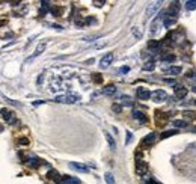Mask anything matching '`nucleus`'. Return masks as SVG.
<instances>
[{"label":"nucleus","instance_id":"obj_1","mask_svg":"<svg viewBox=\"0 0 196 184\" xmlns=\"http://www.w3.org/2000/svg\"><path fill=\"white\" fill-rule=\"evenodd\" d=\"M178 12H180V3H178V2H172L170 6H169V9H167L164 14H166V17L175 18V17L178 15Z\"/></svg>","mask_w":196,"mask_h":184},{"label":"nucleus","instance_id":"obj_2","mask_svg":"<svg viewBox=\"0 0 196 184\" xmlns=\"http://www.w3.org/2000/svg\"><path fill=\"white\" fill-rule=\"evenodd\" d=\"M77 100H78V97H76V95H59V97L54 98V101H57V103H65V104H73V103H76Z\"/></svg>","mask_w":196,"mask_h":184},{"label":"nucleus","instance_id":"obj_3","mask_svg":"<svg viewBox=\"0 0 196 184\" xmlns=\"http://www.w3.org/2000/svg\"><path fill=\"white\" fill-rule=\"evenodd\" d=\"M157 140V135L156 133H150V135H146L145 138L142 139V148H148V146H153L154 143H156Z\"/></svg>","mask_w":196,"mask_h":184},{"label":"nucleus","instance_id":"obj_4","mask_svg":"<svg viewBox=\"0 0 196 184\" xmlns=\"http://www.w3.org/2000/svg\"><path fill=\"white\" fill-rule=\"evenodd\" d=\"M146 172H148V163L143 162V160H137L136 162V174L140 175V177H143Z\"/></svg>","mask_w":196,"mask_h":184},{"label":"nucleus","instance_id":"obj_5","mask_svg":"<svg viewBox=\"0 0 196 184\" xmlns=\"http://www.w3.org/2000/svg\"><path fill=\"white\" fill-rule=\"evenodd\" d=\"M160 6H161V2H154V3H150V5H148V8H146V17H148V18L154 17V15H156V12L160 9Z\"/></svg>","mask_w":196,"mask_h":184},{"label":"nucleus","instance_id":"obj_6","mask_svg":"<svg viewBox=\"0 0 196 184\" xmlns=\"http://www.w3.org/2000/svg\"><path fill=\"white\" fill-rule=\"evenodd\" d=\"M151 97H153V100H154L156 103H161V101L167 100V94H166V91H163V89H157V91H154Z\"/></svg>","mask_w":196,"mask_h":184},{"label":"nucleus","instance_id":"obj_7","mask_svg":"<svg viewBox=\"0 0 196 184\" xmlns=\"http://www.w3.org/2000/svg\"><path fill=\"white\" fill-rule=\"evenodd\" d=\"M112 62H113V53H106L101 57V60H100V66L101 68H107V66H110Z\"/></svg>","mask_w":196,"mask_h":184},{"label":"nucleus","instance_id":"obj_8","mask_svg":"<svg viewBox=\"0 0 196 184\" xmlns=\"http://www.w3.org/2000/svg\"><path fill=\"white\" fill-rule=\"evenodd\" d=\"M70 168L71 169H74V171H78V172H89V168L86 166V165H83V163H76V162H71L70 163Z\"/></svg>","mask_w":196,"mask_h":184},{"label":"nucleus","instance_id":"obj_9","mask_svg":"<svg viewBox=\"0 0 196 184\" xmlns=\"http://www.w3.org/2000/svg\"><path fill=\"white\" fill-rule=\"evenodd\" d=\"M151 95L153 94L148 91L146 88H137V98H140V100H150Z\"/></svg>","mask_w":196,"mask_h":184},{"label":"nucleus","instance_id":"obj_10","mask_svg":"<svg viewBox=\"0 0 196 184\" xmlns=\"http://www.w3.org/2000/svg\"><path fill=\"white\" fill-rule=\"evenodd\" d=\"M0 115H2V118L6 122H14V115H12V112L9 109H2L0 110Z\"/></svg>","mask_w":196,"mask_h":184},{"label":"nucleus","instance_id":"obj_11","mask_svg":"<svg viewBox=\"0 0 196 184\" xmlns=\"http://www.w3.org/2000/svg\"><path fill=\"white\" fill-rule=\"evenodd\" d=\"M174 92H175V97H177V98H184V97L187 95V92H189V89H186L184 86L175 85V89H174Z\"/></svg>","mask_w":196,"mask_h":184},{"label":"nucleus","instance_id":"obj_12","mask_svg":"<svg viewBox=\"0 0 196 184\" xmlns=\"http://www.w3.org/2000/svg\"><path fill=\"white\" fill-rule=\"evenodd\" d=\"M47 178H50V180H53V181H56V183H57V184L60 183V180H62V177L59 175V172H57V171H54V169H51V171H48V174H47Z\"/></svg>","mask_w":196,"mask_h":184},{"label":"nucleus","instance_id":"obj_13","mask_svg":"<svg viewBox=\"0 0 196 184\" xmlns=\"http://www.w3.org/2000/svg\"><path fill=\"white\" fill-rule=\"evenodd\" d=\"M45 47H47V44H45V43H41V44H39V46L36 47L35 53H33V54H32V56L29 57V60H33L35 57H38L39 54H42V53H44V50H45Z\"/></svg>","mask_w":196,"mask_h":184},{"label":"nucleus","instance_id":"obj_14","mask_svg":"<svg viewBox=\"0 0 196 184\" xmlns=\"http://www.w3.org/2000/svg\"><path fill=\"white\" fill-rule=\"evenodd\" d=\"M133 118H134V119H137V121H140L142 124H143V122H146V116H145V113H143V112H140V110H134V112H133Z\"/></svg>","mask_w":196,"mask_h":184},{"label":"nucleus","instance_id":"obj_15","mask_svg":"<svg viewBox=\"0 0 196 184\" xmlns=\"http://www.w3.org/2000/svg\"><path fill=\"white\" fill-rule=\"evenodd\" d=\"M59 184H80L78 178H73V177H62Z\"/></svg>","mask_w":196,"mask_h":184},{"label":"nucleus","instance_id":"obj_16","mask_svg":"<svg viewBox=\"0 0 196 184\" xmlns=\"http://www.w3.org/2000/svg\"><path fill=\"white\" fill-rule=\"evenodd\" d=\"M104 136H106V140H107V143H109L110 149H112V151H115V149H116V142H115V139L112 138V135L104 133Z\"/></svg>","mask_w":196,"mask_h":184},{"label":"nucleus","instance_id":"obj_17","mask_svg":"<svg viewBox=\"0 0 196 184\" xmlns=\"http://www.w3.org/2000/svg\"><path fill=\"white\" fill-rule=\"evenodd\" d=\"M116 92V86L115 85H107L104 89H103V94L104 95H113Z\"/></svg>","mask_w":196,"mask_h":184},{"label":"nucleus","instance_id":"obj_18","mask_svg":"<svg viewBox=\"0 0 196 184\" xmlns=\"http://www.w3.org/2000/svg\"><path fill=\"white\" fill-rule=\"evenodd\" d=\"M178 133V130H166V131H163L161 133V136L160 138L161 139H167V138H170V136H175Z\"/></svg>","mask_w":196,"mask_h":184},{"label":"nucleus","instance_id":"obj_19","mask_svg":"<svg viewBox=\"0 0 196 184\" xmlns=\"http://www.w3.org/2000/svg\"><path fill=\"white\" fill-rule=\"evenodd\" d=\"M167 74H172V76H178L181 73V66H170L169 70H166Z\"/></svg>","mask_w":196,"mask_h":184},{"label":"nucleus","instance_id":"obj_20","mask_svg":"<svg viewBox=\"0 0 196 184\" xmlns=\"http://www.w3.org/2000/svg\"><path fill=\"white\" fill-rule=\"evenodd\" d=\"M154 68H156V62H154V60H148V62L143 65V70H145V71H153Z\"/></svg>","mask_w":196,"mask_h":184},{"label":"nucleus","instance_id":"obj_21","mask_svg":"<svg viewBox=\"0 0 196 184\" xmlns=\"http://www.w3.org/2000/svg\"><path fill=\"white\" fill-rule=\"evenodd\" d=\"M174 125H175L177 128H184V127H187V122L183 121V119H175V121H174Z\"/></svg>","mask_w":196,"mask_h":184},{"label":"nucleus","instance_id":"obj_22","mask_svg":"<svg viewBox=\"0 0 196 184\" xmlns=\"http://www.w3.org/2000/svg\"><path fill=\"white\" fill-rule=\"evenodd\" d=\"M104 180H106V183H107V184H115V178H113V174H110V172L104 174Z\"/></svg>","mask_w":196,"mask_h":184},{"label":"nucleus","instance_id":"obj_23","mask_svg":"<svg viewBox=\"0 0 196 184\" xmlns=\"http://www.w3.org/2000/svg\"><path fill=\"white\" fill-rule=\"evenodd\" d=\"M186 8L189 11H195L196 9V0H187L186 2Z\"/></svg>","mask_w":196,"mask_h":184},{"label":"nucleus","instance_id":"obj_24","mask_svg":"<svg viewBox=\"0 0 196 184\" xmlns=\"http://www.w3.org/2000/svg\"><path fill=\"white\" fill-rule=\"evenodd\" d=\"M156 116H157V122H158V124H160V122H166V121H167V115H161V112H157Z\"/></svg>","mask_w":196,"mask_h":184},{"label":"nucleus","instance_id":"obj_25","mask_svg":"<svg viewBox=\"0 0 196 184\" xmlns=\"http://www.w3.org/2000/svg\"><path fill=\"white\" fill-rule=\"evenodd\" d=\"M184 118H186V119H189V121H193V119H195V112H192V110L184 112Z\"/></svg>","mask_w":196,"mask_h":184},{"label":"nucleus","instance_id":"obj_26","mask_svg":"<svg viewBox=\"0 0 196 184\" xmlns=\"http://www.w3.org/2000/svg\"><path fill=\"white\" fill-rule=\"evenodd\" d=\"M121 100H122V104L124 106H133V100L130 97H122Z\"/></svg>","mask_w":196,"mask_h":184},{"label":"nucleus","instance_id":"obj_27","mask_svg":"<svg viewBox=\"0 0 196 184\" xmlns=\"http://www.w3.org/2000/svg\"><path fill=\"white\" fill-rule=\"evenodd\" d=\"M29 165L33 166V168H36V166H39V165H42V162L38 160V158H32V160H29Z\"/></svg>","mask_w":196,"mask_h":184},{"label":"nucleus","instance_id":"obj_28","mask_svg":"<svg viewBox=\"0 0 196 184\" xmlns=\"http://www.w3.org/2000/svg\"><path fill=\"white\" fill-rule=\"evenodd\" d=\"M163 60L164 62H174L175 60V54H166V56H163Z\"/></svg>","mask_w":196,"mask_h":184},{"label":"nucleus","instance_id":"obj_29","mask_svg":"<svg viewBox=\"0 0 196 184\" xmlns=\"http://www.w3.org/2000/svg\"><path fill=\"white\" fill-rule=\"evenodd\" d=\"M92 80H94L95 83H101V82H103V77H101L100 74L95 73V74H92Z\"/></svg>","mask_w":196,"mask_h":184},{"label":"nucleus","instance_id":"obj_30","mask_svg":"<svg viewBox=\"0 0 196 184\" xmlns=\"http://www.w3.org/2000/svg\"><path fill=\"white\" fill-rule=\"evenodd\" d=\"M148 47H150V48H158V47H160V43H158V41H150V43H148Z\"/></svg>","mask_w":196,"mask_h":184},{"label":"nucleus","instance_id":"obj_31","mask_svg":"<svg viewBox=\"0 0 196 184\" xmlns=\"http://www.w3.org/2000/svg\"><path fill=\"white\" fill-rule=\"evenodd\" d=\"M18 145H23V146H24V145H29V139L27 138H20L18 139Z\"/></svg>","mask_w":196,"mask_h":184},{"label":"nucleus","instance_id":"obj_32","mask_svg":"<svg viewBox=\"0 0 196 184\" xmlns=\"http://www.w3.org/2000/svg\"><path fill=\"white\" fill-rule=\"evenodd\" d=\"M112 109H113V112H116V113H121V110H122V106H121V104H113V106H112Z\"/></svg>","mask_w":196,"mask_h":184},{"label":"nucleus","instance_id":"obj_33","mask_svg":"<svg viewBox=\"0 0 196 184\" xmlns=\"http://www.w3.org/2000/svg\"><path fill=\"white\" fill-rule=\"evenodd\" d=\"M133 33H134V36H136V38H140V36H142V32H139V30H137V27H133Z\"/></svg>","mask_w":196,"mask_h":184},{"label":"nucleus","instance_id":"obj_34","mask_svg":"<svg viewBox=\"0 0 196 184\" xmlns=\"http://www.w3.org/2000/svg\"><path fill=\"white\" fill-rule=\"evenodd\" d=\"M51 12H53L54 15H60V12H62V9H60V8H53V9H51Z\"/></svg>","mask_w":196,"mask_h":184},{"label":"nucleus","instance_id":"obj_35","mask_svg":"<svg viewBox=\"0 0 196 184\" xmlns=\"http://www.w3.org/2000/svg\"><path fill=\"white\" fill-rule=\"evenodd\" d=\"M131 139H133V135H131V133H130V131H127V140H125V143H127V145H128V143H130V142H131Z\"/></svg>","mask_w":196,"mask_h":184},{"label":"nucleus","instance_id":"obj_36","mask_svg":"<svg viewBox=\"0 0 196 184\" xmlns=\"http://www.w3.org/2000/svg\"><path fill=\"white\" fill-rule=\"evenodd\" d=\"M92 3H94V5H95V6H97V8H101V6H103V5H104V2H98V0H94V2H92Z\"/></svg>","mask_w":196,"mask_h":184},{"label":"nucleus","instance_id":"obj_37","mask_svg":"<svg viewBox=\"0 0 196 184\" xmlns=\"http://www.w3.org/2000/svg\"><path fill=\"white\" fill-rule=\"evenodd\" d=\"M121 73H128V66H124V68H121Z\"/></svg>","mask_w":196,"mask_h":184},{"label":"nucleus","instance_id":"obj_38","mask_svg":"<svg viewBox=\"0 0 196 184\" xmlns=\"http://www.w3.org/2000/svg\"><path fill=\"white\" fill-rule=\"evenodd\" d=\"M146 184H160V183H157L154 180H150V181H146Z\"/></svg>","mask_w":196,"mask_h":184},{"label":"nucleus","instance_id":"obj_39","mask_svg":"<svg viewBox=\"0 0 196 184\" xmlns=\"http://www.w3.org/2000/svg\"><path fill=\"white\" fill-rule=\"evenodd\" d=\"M42 103H45V101H35L33 104H35V106H38V104H42Z\"/></svg>","mask_w":196,"mask_h":184},{"label":"nucleus","instance_id":"obj_40","mask_svg":"<svg viewBox=\"0 0 196 184\" xmlns=\"http://www.w3.org/2000/svg\"><path fill=\"white\" fill-rule=\"evenodd\" d=\"M192 91H193V92L196 94V86H195V88H192Z\"/></svg>","mask_w":196,"mask_h":184},{"label":"nucleus","instance_id":"obj_41","mask_svg":"<svg viewBox=\"0 0 196 184\" xmlns=\"http://www.w3.org/2000/svg\"><path fill=\"white\" fill-rule=\"evenodd\" d=\"M193 103H195V104H196V101H193Z\"/></svg>","mask_w":196,"mask_h":184}]
</instances>
